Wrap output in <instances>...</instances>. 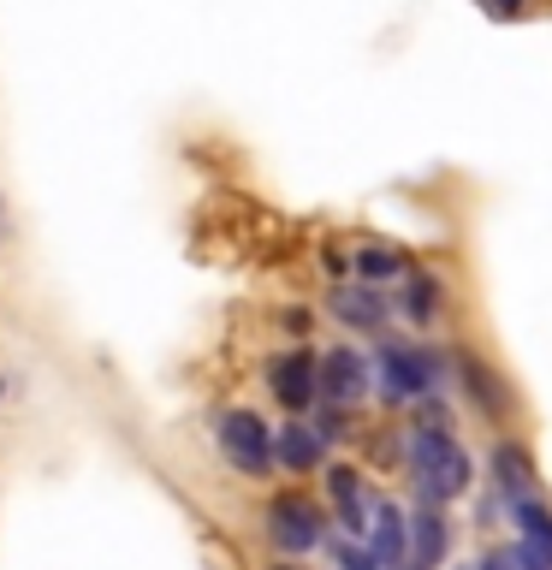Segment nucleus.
<instances>
[{"label": "nucleus", "instance_id": "22", "mask_svg": "<svg viewBox=\"0 0 552 570\" xmlns=\"http://www.w3.org/2000/svg\"><path fill=\"white\" fill-rule=\"evenodd\" d=\"M0 399H7V381H0Z\"/></svg>", "mask_w": 552, "mask_h": 570}, {"label": "nucleus", "instance_id": "10", "mask_svg": "<svg viewBox=\"0 0 552 570\" xmlns=\"http://www.w3.org/2000/svg\"><path fill=\"white\" fill-rule=\"evenodd\" d=\"M327 488H333V505H338V523H345L351 534H368L374 523V505L363 493V481H356L351 470H327Z\"/></svg>", "mask_w": 552, "mask_h": 570}, {"label": "nucleus", "instance_id": "17", "mask_svg": "<svg viewBox=\"0 0 552 570\" xmlns=\"http://www.w3.org/2000/svg\"><path fill=\"white\" fill-rule=\"evenodd\" d=\"M511 564L516 570H552V541H529L523 534V547L511 552Z\"/></svg>", "mask_w": 552, "mask_h": 570}, {"label": "nucleus", "instance_id": "11", "mask_svg": "<svg viewBox=\"0 0 552 570\" xmlns=\"http://www.w3.org/2000/svg\"><path fill=\"white\" fill-rule=\"evenodd\" d=\"M457 374H463V386L475 392V404L487 410V416H505L511 410V392H505V381L481 363V356H470V351H457Z\"/></svg>", "mask_w": 552, "mask_h": 570}, {"label": "nucleus", "instance_id": "5", "mask_svg": "<svg viewBox=\"0 0 552 570\" xmlns=\"http://www.w3.org/2000/svg\"><path fill=\"white\" fill-rule=\"evenodd\" d=\"M267 381H274V399L285 404V410H309L315 404V392H321V356H309V351H285V356H274L267 363Z\"/></svg>", "mask_w": 552, "mask_h": 570}, {"label": "nucleus", "instance_id": "8", "mask_svg": "<svg viewBox=\"0 0 552 570\" xmlns=\"http://www.w3.org/2000/svg\"><path fill=\"white\" fill-rule=\"evenodd\" d=\"M493 488L511 499V505H523V499H534V463L516 440H499L493 445Z\"/></svg>", "mask_w": 552, "mask_h": 570}, {"label": "nucleus", "instance_id": "12", "mask_svg": "<svg viewBox=\"0 0 552 570\" xmlns=\"http://www.w3.org/2000/svg\"><path fill=\"white\" fill-rule=\"evenodd\" d=\"M445 547H452V534H445L440 505H422L416 517H410V552H416V564H440Z\"/></svg>", "mask_w": 552, "mask_h": 570}, {"label": "nucleus", "instance_id": "16", "mask_svg": "<svg viewBox=\"0 0 552 570\" xmlns=\"http://www.w3.org/2000/svg\"><path fill=\"white\" fill-rule=\"evenodd\" d=\"M356 274H363V279H398V256H386V249H363V256H356Z\"/></svg>", "mask_w": 552, "mask_h": 570}, {"label": "nucleus", "instance_id": "21", "mask_svg": "<svg viewBox=\"0 0 552 570\" xmlns=\"http://www.w3.org/2000/svg\"><path fill=\"white\" fill-rule=\"evenodd\" d=\"M404 570H427V564H404Z\"/></svg>", "mask_w": 552, "mask_h": 570}, {"label": "nucleus", "instance_id": "7", "mask_svg": "<svg viewBox=\"0 0 552 570\" xmlns=\"http://www.w3.org/2000/svg\"><path fill=\"white\" fill-rule=\"evenodd\" d=\"M368 552L381 559L386 570H404L410 559V517L386 499H374V523H368Z\"/></svg>", "mask_w": 552, "mask_h": 570}, {"label": "nucleus", "instance_id": "18", "mask_svg": "<svg viewBox=\"0 0 552 570\" xmlns=\"http://www.w3.org/2000/svg\"><path fill=\"white\" fill-rule=\"evenodd\" d=\"M338 570H386L368 547H338Z\"/></svg>", "mask_w": 552, "mask_h": 570}, {"label": "nucleus", "instance_id": "6", "mask_svg": "<svg viewBox=\"0 0 552 570\" xmlns=\"http://www.w3.org/2000/svg\"><path fill=\"white\" fill-rule=\"evenodd\" d=\"M368 392V363L356 351H327L321 356V399H327L333 410L338 404H356Z\"/></svg>", "mask_w": 552, "mask_h": 570}, {"label": "nucleus", "instance_id": "13", "mask_svg": "<svg viewBox=\"0 0 552 570\" xmlns=\"http://www.w3.org/2000/svg\"><path fill=\"white\" fill-rule=\"evenodd\" d=\"M279 463H285V470H315V463H321V452H327V440H321L315 434V428L309 422H292V428H279Z\"/></svg>", "mask_w": 552, "mask_h": 570}, {"label": "nucleus", "instance_id": "15", "mask_svg": "<svg viewBox=\"0 0 552 570\" xmlns=\"http://www.w3.org/2000/svg\"><path fill=\"white\" fill-rule=\"evenodd\" d=\"M516 523H523L529 541H552V505H541V499H523V505H511Z\"/></svg>", "mask_w": 552, "mask_h": 570}, {"label": "nucleus", "instance_id": "20", "mask_svg": "<svg viewBox=\"0 0 552 570\" xmlns=\"http://www.w3.org/2000/svg\"><path fill=\"white\" fill-rule=\"evenodd\" d=\"M475 570H516V564H511V559H505V552H487V559H481V564H475Z\"/></svg>", "mask_w": 552, "mask_h": 570}, {"label": "nucleus", "instance_id": "14", "mask_svg": "<svg viewBox=\"0 0 552 570\" xmlns=\"http://www.w3.org/2000/svg\"><path fill=\"white\" fill-rule=\"evenodd\" d=\"M434 303H440V279L434 274H410V285H404L410 321H434Z\"/></svg>", "mask_w": 552, "mask_h": 570}, {"label": "nucleus", "instance_id": "2", "mask_svg": "<svg viewBox=\"0 0 552 570\" xmlns=\"http://www.w3.org/2000/svg\"><path fill=\"white\" fill-rule=\"evenodd\" d=\"M214 440H220V452L238 475H267L279 463V445H274L279 434L256 416V410H226L220 428H214Z\"/></svg>", "mask_w": 552, "mask_h": 570}, {"label": "nucleus", "instance_id": "3", "mask_svg": "<svg viewBox=\"0 0 552 570\" xmlns=\"http://www.w3.org/2000/svg\"><path fill=\"white\" fill-rule=\"evenodd\" d=\"M440 356L422 345H386L381 351V392L392 404H427L440 386Z\"/></svg>", "mask_w": 552, "mask_h": 570}, {"label": "nucleus", "instance_id": "9", "mask_svg": "<svg viewBox=\"0 0 552 570\" xmlns=\"http://www.w3.org/2000/svg\"><path fill=\"white\" fill-rule=\"evenodd\" d=\"M333 315L356 333H381L386 321V303L374 297V285H333Z\"/></svg>", "mask_w": 552, "mask_h": 570}, {"label": "nucleus", "instance_id": "4", "mask_svg": "<svg viewBox=\"0 0 552 570\" xmlns=\"http://www.w3.org/2000/svg\"><path fill=\"white\" fill-rule=\"evenodd\" d=\"M267 534H274L279 552H309V547H321V511L303 493H279L267 505Z\"/></svg>", "mask_w": 552, "mask_h": 570}, {"label": "nucleus", "instance_id": "1", "mask_svg": "<svg viewBox=\"0 0 552 570\" xmlns=\"http://www.w3.org/2000/svg\"><path fill=\"white\" fill-rule=\"evenodd\" d=\"M410 470H416V488H422L427 505H445V499H457L470 488V458H463V445L445 434V428H427V422L410 428Z\"/></svg>", "mask_w": 552, "mask_h": 570}, {"label": "nucleus", "instance_id": "19", "mask_svg": "<svg viewBox=\"0 0 552 570\" xmlns=\"http://www.w3.org/2000/svg\"><path fill=\"white\" fill-rule=\"evenodd\" d=\"M487 12L493 18H516V12H523V0H487Z\"/></svg>", "mask_w": 552, "mask_h": 570}]
</instances>
